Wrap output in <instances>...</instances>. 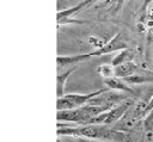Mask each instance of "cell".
<instances>
[{
    "label": "cell",
    "mask_w": 153,
    "mask_h": 142,
    "mask_svg": "<svg viewBox=\"0 0 153 142\" xmlns=\"http://www.w3.org/2000/svg\"><path fill=\"white\" fill-rule=\"evenodd\" d=\"M135 104L134 101V98H127L126 100L118 103L117 105L112 106L111 109L102 112L100 115H98L96 118H93L92 123L91 124H109V125H112L114 123H116L117 121H120L126 112Z\"/></svg>",
    "instance_id": "3"
},
{
    "label": "cell",
    "mask_w": 153,
    "mask_h": 142,
    "mask_svg": "<svg viewBox=\"0 0 153 142\" xmlns=\"http://www.w3.org/2000/svg\"><path fill=\"white\" fill-rule=\"evenodd\" d=\"M98 0H82L80 2H78L76 5L69 7V8H65V10H60L56 14V20H57V26L62 25V24H69V23H76V24H81L82 21L80 20H72L71 18L76 14L80 13L81 11L86 10L88 6H91L92 4L97 2Z\"/></svg>",
    "instance_id": "6"
},
{
    "label": "cell",
    "mask_w": 153,
    "mask_h": 142,
    "mask_svg": "<svg viewBox=\"0 0 153 142\" xmlns=\"http://www.w3.org/2000/svg\"><path fill=\"white\" fill-rule=\"evenodd\" d=\"M143 140L145 142H153V110L143 117Z\"/></svg>",
    "instance_id": "14"
},
{
    "label": "cell",
    "mask_w": 153,
    "mask_h": 142,
    "mask_svg": "<svg viewBox=\"0 0 153 142\" xmlns=\"http://www.w3.org/2000/svg\"><path fill=\"white\" fill-rule=\"evenodd\" d=\"M126 1H127V0H117V1H116V10H117V11H120V10H121V7L124 5V2H126Z\"/></svg>",
    "instance_id": "20"
},
{
    "label": "cell",
    "mask_w": 153,
    "mask_h": 142,
    "mask_svg": "<svg viewBox=\"0 0 153 142\" xmlns=\"http://www.w3.org/2000/svg\"><path fill=\"white\" fill-rule=\"evenodd\" d=\"M143 119L142 117H140L133 109V106L126 112V115L117 121L116 123L112 124L114 129H116L117 131H121V132H129L131 130H134L136 128V125L139 124V122Z\"/></svg>",
    "instance_id": "7"
},
{
    "label": "cell",
    "mask_w": 153,
    "mask_h": 142,
    "mask_svg": "<svg viewBox=\"0 0 153 142\" xmlns=\"http://www.w3.org/2000/svg\"><path fill=\"white\" fill-rule=\"evenodd\" d=\"M129 93L126 92H121V91H115V89H106L103 93H100L99 95H96L94 98H92L87 104L91 105H97V106H102L105 107L106 110L111 109L112 106L117 105L118 103L126 100L127 98H129Z\"/></svg>",
    "instance_id": "5"
},
{
    "label": "cell",
    "mask_w": 153,
    "mask_h": 142,
    "mask_svg": "<svg viewBox=\"0 0 153 142\" xmlns=\"http://www.w3.org/2000/svg\"><path fill=\"white\" fill-rule=\"evenodd\" d=\"M97 73H98L103 79L115 76V66H114L112 63H104V64H100V66L97 68Z\"/></svg>",
    "instance_id": "16"
},
{
    "label": "cell",
    "mask_w": 153,
    "mask_h": 142,
    "mask_svg": "<svg viewBox=\"0 0 153 142\" xmlns=\"http://www.w3.org/2000/svg\"><path fill=\"white\" fill-rule=\"evenodd\" d=\"M133 57H134L133 51H131V50H129V49L127 48V49L121 50V53H120L116 57H114V58H112L111 63H112L114 66H117V64H121V63H123V62H126V61H131V58H133Z\"/></svg>",
    "instance_id": "15"
},
{
    "label": "cell",
    "mask_w": 153,
    "mask_h": 142,
    "mask_svg": "<svg viewBox=\"0 0 153 142\" xmlns=\"http://www.w3.org/2000/svg\"><path fill=\"white\" fill-rule=\"evenodd\" d=\"M57 136H72V137H87V138H115L124 132L117 131L109 124H84V125H60L56 131Z\"/></svg>",
    "instance_id": "1"
},
{
    "label": "cell",
    "mask_w": 153,
    "mask_h": 142,
    "mask_svg": "<svg viewBox=\"0 0 153 142\" xmlns=\"http://www.w3.org/2000/svg\"><path fill=\"white\" fill-rule=\"evenodd\" d=\"M127 48H128V45H127V42L123 39L122 33H117L110 41H108L105 43V45H103L99 49H96L94 51H91L90 55H91V57H94V56L97 57V56L106 55V54H110V53H114L117 50H123Z\"/></svg>",
    "instance_id": "8"
},
{
    "label": "cell",
    "mask_w": 153,
    "mask_h": 142,
    "mask_svg": "<svg viewBox=\"0 0 153 142\" xmlns=\"http://www.w3.org/2000/svg\"><path fill=\"white\" fill-rule=\"evenodd\" d=\"M103 84L106 86V88L109 89H115V91H121V92H126L129 93L131 95L135 94L134 89L130 87V85L128 82L124 81V79L118 78V76H111V78H106L103 80Z\"/></svg>",
    "instance_id": "9"
},
{
    "label": "cell",
    "mask_w": 153,
    "mask_h": 142,
    "mask_svg": "<svg viewBox=\"0 0 153 142\" xmlns=\"http://www.w3.org/2000/svg\"><path fill=\"white\" fill-rule=\"evenodd\" d=\"M67 142H111L106 140H100V138H87V137H72V136H66Z\"/></svg>",
    "instance_id": "17"
},
{
    "label": "cell",
    "mask_w": 153,
    "mask_h": 142,
    "mask_svg": "<svg viewBox=\"0 0 153 142\" xmlns=\"http://www.w3.org/2000/svg\"><path fill=\"white\" fill-rule=\"evenodd\" d=\"M88 42H90V44H91L93 48L99 49V48H102L103 45H105V43H106L108 41H105L104 38H100V37H94V36H91V37L88 38Z\"/></svg>",
    "instance_id": "18"
},
{
    "label": "cell",
    "mask_w": 153,
    "mask_h": 142,
    "mask_svg": "<svg viewBox=\"0 0 153 142\" xmlns=\"http://www.w3.org/2000/svg\"><path fill=\"white\" fill-rule=\"evenodd\" d=\"M108 88H102L96 92L86 93V94H78V93H68L63 94L62 97H59L56 100V109L57 110H69V109H75L80 107L85 104H87L92 98L96 95H99Z\"/></svg>",
    "instance_id": "4"
},
{
    "label": "cell",
    "mask_w": 153,
    "mask_h": 142,
    "mask_svg": "<svg viewBox=\"0 0 153 142\" xmlns=\"http://www.w3.org/2000/svg\"><path fill=\"white\" fill-rule=\"evenodd\" d=\"M91 58L90 53L87 54H76V55H68V56H57L56 58V63H57V69H62L65 67L68 66H73V64H78L82 61H86Z\"/></svg>",
    "instance_id": "10"
},
{
    "label": "cell",
    "mask_w": 153,
    "mask_h": 142,
    "mask_svg": "<svg viewBox=\"0 0 153 142\" xmlns=\"http://www.w3.org/2000/svg\"><path fill=\"white\" fill-rule=\"evenodd\" d=\"M76 68L78 67H72L71 69L60 72L57 74V76H56V93H57V98L62 97L65 94V84H66L67 79L76 70Z\"/></svg>",
    "instance_id": "13"
},
{
    "label": "cell",
    "mask_w": 153,
    "mask_h": 142,
    "mask_svg": "<svg viewBox=\"0 0 153 142\" xmlns=\"http://www.w3.org/2000/svg\"><path fill=\"white\" fill-rule=\"evenodd\" d=\"M106 111L105 107L85 104L80 107L69 110H57L56 119L59 123H74L76 125L91 124L93 118H96L102 112Z\"/></svg>",
    "instance_id": "2"
},
{
    "label": "cell",
    "mask_w": 153,
    "mask_h": 142,
    "mask_svg": "<svg viewBox=\"0 0 153 142\" xmlns=\"http://www.w3.org/2000/svg\"><path fill=\"white\" fill-rule=\"evenodd\" d=\"M153 2V0H143V2H142V6H141V12L142 13H145L146 12V10L149 7V5Z\"/></svg>",
    "instance_id": "19"
},
{
    "label": "cell",
    "mask_w": 153,
    "mask_h": 142,
    "mask_svg": "<svg viewBox=\"0 0 153 142\" xmlns=\"http://www.w3.org/2000/svg\"><path fill=\"white\" fill-rule=\"evenodd\" d=\"M141 67H139V64H136L134 61H126L121 64L115 66V76L118 78H127L133 75L134 73H136Z\"/></svg>",
    "instance_id": "12"
},
{
    "label": "cell",
    "mask_w": 153,
    "mask_h": 142,
    "mask_svg": "<svg viewBox=\"0 0 153 142\" xmlns=\"http://www.w3.org/2000/svg\"><path fill=\"white\" fill-rule=\"evenodd\" d=\"M124 81L128 82L129 85H141V84L153 82V72H151L148 69L140 68L133 75L124 78Z\"/></svg>",
    "instance_id": "11"
}]
</instances>
